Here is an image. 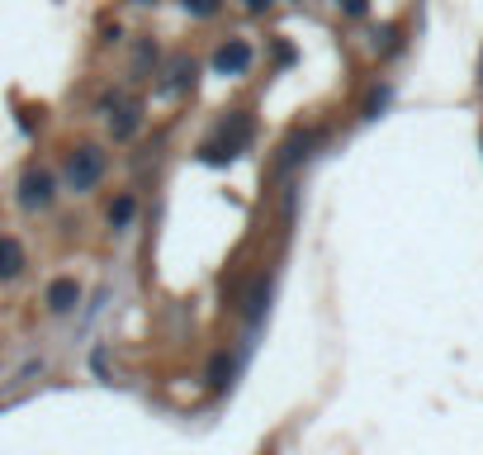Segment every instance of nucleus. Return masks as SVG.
<instances>
[{
    "label": "nucleus",
    "instance_id": "f257e3e1",
    "mask_svg": "<svg viewBox=\"0 0 483 455\" xmlns=\"http://www.w3.org/2000/svg\"><path fill=\"white\" fill-rule=\"evenodd\" d=\"M252 133H256L252 114H242V109H238V114H228L223 123H218V133L199 147V157H204V161H232L246 143H252Z\"/></svg>",
    "mask_w": 483,
    "mask_h": 455
},
{
    "label": "nucleus",
    "instance_id": "f03ea898",
    "mask_svg": "<svg viewBox=\"0 0 483 455\" xmlns=\"http://www.w3.org/2000/svg\"><path fill=\"white\" fill-rule=\"evenodd\" d=\"M105 171H109V157H105V147H95V143H81L72 157H66V185H72L76 195H86V190L100 185Z\"/></svg>",
    "mask_w": 483,
    "mask_h": 455
},
{
    "label": "nucleus",
    "instance_id": "ddd939ff",
    "mask_svg": "<svg viewBox=\"0 0 483 455\" xmlns=\"http://www.w3.org/2000/svg\"><path fill=\"white\" fill-rule=\"evenodd\" d=\"M275 62L289 67V62H294V48H289V43H275Z\"/></svg>",
    "mask_w": 483,
    "mask_h": 455
},
{
    "label": "nucleus",
    "instance_id": "4468645a",
    "mask_svg": "<svg viewBox=\"0 0 483 455\" xmlns=\"http://www.w3.org/2000/svg\"><path fill=\"white\" fill-rule=\"evenodd\" d=\"M341 10H347V15H365V0H337Z\"/></svg>",
    "mask_w": 483,
    "mask_h": 455
},
{
    "label": "nucleus",
    "instance_id": "39448f33",
    "mask_svg": "<svg viewBox=\"0 0 483 455\" xmlns=\"http://www.w3.org/2000/svg\"><path fill=\"white\" fill-rule=\"evenodd\" d=\"M317 143H323V129L294 133V137H289V143L280 147V157H275V171H280V176H289V171H294V167H299L303 157H308V152H313Z\"/></svg>",
    "mask_w": 483,
    "mask_h": 455
},
{
    "label": "nucleus",
    "instance_id": "9d476101",
    "mask_svg": "<svg viewBox=\"0 0 483 455\" xmlns=\"http://www.w3.org/2000/svg\"><path fill=\"white\" fill-rule=\"evenodd\" d=\"M228 375H232V356H228V351H218V356H214V365H209V389H223Z\"/></svg>",
    "mask_w": 483,
    "mask_h": 455
},
{
    "label": "nucleus",
    "instance_id": "423d86ee",
    "mask_svg": "<svg viewBox=\"0 0 483 455\" xmlns=\"http://www.w3.org/2000/svg\"><path fill=\"white\" fill-rule=\"evenodd\" d=\"M29 266V256H24V242L15 232H0V280H15V275Z\"/></svg>",
    "mask_w": 483,
    "mask_h": 455
},
{
    "label": "nucleus",
    "instance_id": "2eb2a0df",
    "mask_svg": "<svg viewBox=\"0 0 483 455\" xmlns=\"http://www.w3.org/2000/svg\"><path fill=\"white\" fill-rule=\"evenodd\" d=\"M275 0H246V10H252V15H261V10H270Z\"/></svg>",
    "mask_w": 483,
    "mask_h": 455
},
{
    "label": "nucleus",
    "instance_id": "dca6fc26",
    "mask_svg": "<svg viewBox=\"0 0 483 455\" xmlns=\"http://www.w3.org/2000/svg\"><path fill=\"white\" fill-rule=\"evenodd\" d=\"M143 5H152V0H143Z\"/></svg>",
    "mask_w": 483,
    "mask_h": 455
},
{
    "label": "nucleus",
    "instance_id": "20e7f679",
    "mask_svg": "<svg viewBox=\"0 0 483 455\" xmlns=\"http://www.w3.org/2000/svg\"><path fill=\"white\" fill-rule=\"evenodd\" d=\"M252 58H256V52H252L246 38H228V43L214 52V72L218 76H242L246 67H252Z\"/></svg>",
    "mask_w": 483,
    "mask_h": 455
},
{
    "label": "nucleus",
    "instance_id": "0eeeda50",
    "mask_svg": "<svg viewBox=\"0 0 483 455\" xmlns=\"http://www.w3.org/2000/svg\"><path fill=\"white\" fill-rule=\"evenodd\" d=\"M81 303V280H72V275H62V280L48 285V309L52 313H72Z\"/></svg>",
    "mask_w": 483,
    "mask_h": 455
},
{
    "label": "nucleus",
    "instance_id": "6e6552de",
    "mask_svg": "<svg viewBox=\"0 0 483 455\" xmlns=\"http://www.w3.org/2000/svg\"><path fill=\"white\" fill-rule=\"evenodd\" d=\"M109 129H114V143H129V137L143 129V105H123L114 119H109Z\"/></svg>",
    "mask_w": 483,
    "mask_h": 455
},
{
    "label": "nucleus",
    "instance_id": "f8f14e48",
    "mask_svg": "<svg viewBox=\"0 0 483 455\" xmlns=\"http://www.w3.org/2000/svg\"><path fill=\"white\" fill-rule=\"evenodd\" d=\"M218 5H223V0H185V10L195 20H209V15H218Z\"/></svg>",
    "mask_w": 483,
    "mask_h": 455
},
{
    "label": "nucleus",
    "instance_id": "7ed1b4c3",
    "mask_svg": "<svg viewBox=\"0 0 483 455\" xmlns=\"http://www.w3.org/2000/svg\"><path fill=\"white\" fill-rule=\"evenodd\" d=\"M58 200V181H52V171H43V167H29L19 176V204L29 214H38V209H48V204Z\"/></svg>",
    "mask_w": 483,
    "mask_h": 455
},
{
    "label": "nucleus",
    "instance_id": "1a4fd4ad",
    "mask_svg": "<svg viewBox=\"0 0 483 455\" xmlns=\"http://www.w3.org/2000/svg\"><path fill=\"white\" fill-rule=\"evenodd\" d=\"M133 214H137V195H133V190H123V195H114V200H109V228H129L133 224Z\"/></svg>",
    "mask_w": 483,
    "mask_h": 455
},
{
    "label": "nucleus",
    "instance_id": "9b49d317",
    "mask_svg": "<svg viewBox=\"0 0 483 455\" xmlns=\"http://www.w3.org/2000/svg\"><path fill=\"white\" fill-rule=\"evenodd\" d=\"M171 86H175V90L195 86V62H175V67H171Z\"/></svg>",
    "mask_w": 483,
    "mask_h": 455
}]
</instances>
